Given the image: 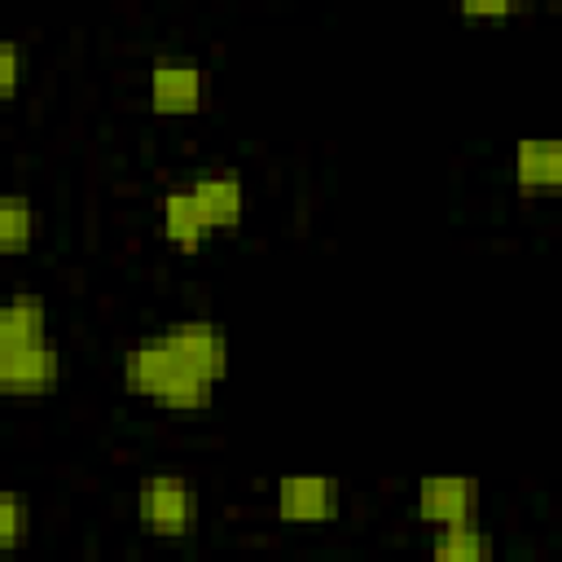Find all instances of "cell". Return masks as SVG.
<instances>
[{"label":"cell","instance_id":"cell-1","mask_svg":"<svg viewBox=\"0 0 562 562\" xmlns=\"http://www.w3.org/2000/svg\"><path fill=\"white\" fill-rule=\"evenodd\" d=\"M61 382V356L48 334V307L40 294L0 299V400L53 395Z\"/></svg>","mask_w":562,"mask_h":562},{"label":"cell","instance_id":"cell-2","mask_svg":"<svg viewBox=\"0 0 562 562\" xmlns=\"http://www.w3.org/2000/svg\"><path fill=\"white\" fill-rule=\"evenodd\" d=\"M123 386L136 400H149L167 413H198L215 400V386L202 382L171 347L162 334H145L123 351Z\"/></svg>","mask_w":562,"mask_h":562},{"label":"cell","instance_id":"cell-3","mask_svg":"<svg viewBox=\"0 0 562 562\" xmlns=\"http://www.w3.org/2000/svg\"><path fill=\"white\" fill-rule=\"evenodd\" d=\"M136 518L149 536L184 540L198 527V492L184 474H145L136 487Z\"/></svg>","mask_w":562,"mask_h":562},{"label":"cell","instance_id":"cell-4","mask_svg":"<svg viewBox=\"0 0 562 562\" xmlns=\"http://www.w3.org/2000/svg\"><path fill=\"white\" fill-rule=\"evenodd\" d=\"M149 110L162 119H189L206 101V75L193 57H154L149 61Z\"/></svg>","mask_w":562,"mask_h":562},{"label":"cell","instance_id":"cell-5","mask_svg":"<svg viewBox=\"0 0 562 562\" xmlns=\"http://www.w3.org/2000/svg\"><path fill=\"white\" fill-rule=\"evenodd\" d=\"M272 505L281 522L294 527H325L342 509V487L329 474H285L272 487Z\"/></svg>","mask_w":562,"mask_h":562},{"label":"cell","instance_id":"cell-6","mask_svg":"<svg viewBox=\"0 0 562 562\" xmlns=\"http://www.w3.org/2000/svg\"><path fill=\"white\" fill-rule=\"evenodd\" d=\"M162 338H167V347L202 378V382H211V386H220L224 378H228V334H224V325H215V321H171V325H162L158 329Z\"/></svg>","mask_w":562,"mask_h":562},{"label":"cell","instance_id":"cell-7","mask_svg":"<svg viewBox=\"0 0 562 562\" xmlns=\"http://www.w3.org/2000/svg\"><path fill=\"white\" fill-rule=\"evenodd\" d=\"M483 487L470 474H426L413 496V514L426 527H448V522H474L479 518Z\"/></svg>","mask_w":562,"mask_h":562},{"label":"cell","instance_id":"cell-8","mask_svg":"<svg viewBox=\"0 0 562 562\" xmlns=\"http://www.w3.org/2000/svg\"><path fill=\"white\" fill-rule=\"evenodd\" d=\"M189 198H193L206 233H228L246 215V184L233 171H202L189 184Z\"/></svg>","mask_w":562,"mask_h":562},{"label":"cell","instance_id":"cell-9","mask_svg":"<svg viewBox=\"0 0 562 562\" xmlns=\"http://www.w3.org/2000/svg\"><path fill=\"white\" fill-rule=\"evenodd\" d=\"M514 184L522 198L558 193L562 189V149L549 136H522L514 145Z\"/></svg>","mask_w":562,"mask_h":562},{"label":"cell","instance_id":"cell-10","mask_svg":"<svg viewBox=\"0 0 562 562\" xmlns=\"http://www.w3.org/2000/svg\"><path fill=\"white\" fill-rule=\"evenodd\" d=\"M158 215H162V237H167V246L180 250V255H198V246H202V237H206V224H202V215H198L189 189H167L162 202H158Z\"/></svg>","mask_w":562,"mask_h":562},{"label":"cell","instance_id":"cell-11","mask_svg":"<svg viewBox=\"0 0 562 562\" xmlns=\"http://www.w3.org/2000/svg\"><path fill=\"white\" fill-rule=\"evenodd\" d=\"M430 553L443 562H483V558H492V536L479 527V518L474 522H448V527H435Z\"/></svg>","mask_w":562,"mask_h":562},{"label":"cell","instance_id":"cell-12","mask_svg":"<svg viewBox=\"0 0 562 562\" xmlns=\"http://www.w3.org/2000/svg\"><path fill=\"white\" fill-rule=\"evenodd\" d=\"M35 202L26 193H0V255H26L35 246Z\"/></svg>","mask_w":562,"mask_h":562},{"label":"cell","instance_id":"cell-13","mask_svg":"<svg viewBox=\"0 0 562 562\" xmlns=\"http://www.w3.org/2000/svg\"><path fill=\"white\" fill-rule=\"evenodd\" d=\"M31 536V509L18 492H0V549H18Z\"/></svg>","mask_w":562,"mask_h":562},{"label":"cell","instance_id":"cell-14","mask_svg":"<svg viewBox=\"0 0 562 562\" xmlns=\"http://www.w3.org/2000/svg\"><path fill=\"white\" fill-rule=\"evenodd\" d=\"M22 70H26V53L18 40H0V101H13L22 88Z\"/></svg>","mask_w":562,"mask_h":562},{"label":"cell","instance_id":"cell-15","mask_svg":"<svg viewBox=\"0 0 562 562\" xmlns=\"http://www.w3.org/2000/svg\"><path fill=\"white\" fill-rule=\"evenodd\" d=\"M457 9L470 22H496V18H514L522 0H457Z\"/></svg>","mask_w":562,"mask_h":562}]
</instances>
